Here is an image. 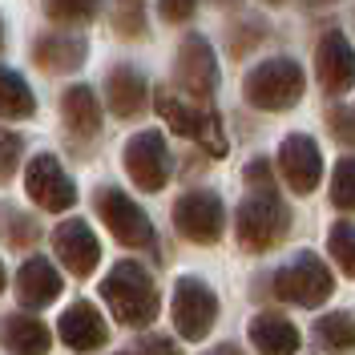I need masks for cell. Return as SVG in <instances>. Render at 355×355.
I'll return each instance as SVG.
<instances>
[{
    "label": "cell",
    "mask_w": 355,
    "mask_h": 355,
    "mask_svg": "<svg viewBox=\"0 0 355 355\" xmlns=\"http://www.w3.org/2000/svg\"><path fill=\"white\" fill-rule=\"evenodd\" d=\"M174 226L186 243L214 246L226 230V206L214 190H190L174 202Z\"/></svg>",
    "instance_id": "9c48e42d"
},
{
    "label": "cell",
    "mask_w": 355,
    "mask_h": 355,
    "mask_svg": "<svg viewBox=\"0 0 355 355\" xmlns=\"http://www.w3.org/2000/svg\"><path fill=\"white\" fill-rule=\"evenodd\" d=\"M270 287H275V295H279L283 303H295V307H323L335 291V275L319 254L303 250V254H295L287 266L275 270Z\"/></svg>",
    "instance_id": "5b68a950"
},
{
    "label": "cell",
    "mask_w": 355,
    "mask_h": 355,
    "mask_svg": "<svg viewBox=\"0 0 355 355\" xmlns=\"http://www.w3.org/2000/svg\"><path fill=\"white\" fill-rule=\"evenodd\" d=\"M206 355H243V352H239L234 343H218V347H210Z\"/></svg>",
    "instance_id": "e575fe53"
},
{
    "label": "cell",
    "mask_w": 355,
    "mask_h": 355,
    "mask_svg": "<svg viewBox=\"0 0 355 355\" xmlns=\"http://www.w3.org/2000/svg\"><path fill=\"white\" fill-rule=\"evenodd\" d=\"M154 105H157V113H162V121H166L178 137L198 141L210 157L226 154V133H222V121H218V113L214 110H206L202 101H186V97H178L174 89H157Z\"/></svg>",
    "instance_id": "277c9868"
},
{
    "label": "cell",
    "mask_w": 355,
    "mask_h": 355,
    "mask_svg": "<svg viewBox=\"0 0 355 355\" xmlns=\"http://www.w3.org/2000/svg\"><path fill=\"white\" fill-rule=\"evenodd\" d=\"M291 230V210L279 198V190H250L234 214V234L239 246L250 254H263L270 246H279Z\"/></svg>",
    "instance_id": "7a4b0ae2"
},
{
    "label": "cell",
    "mask_w": 355,
    "mask_h": 355,
    "mask_svg": "<svg viewBox=\"0 0 355 355\" xmlns=\"http://www.w3.org/2000/svg\"><path fill=\"white\" fill-rule=\"evenodd\" d=\"M250 343L259 355H295L299 352V327L291 323L287 315H275V311H259L250 319Z\"/></svg>",
    "instance_id": "ac0fdd59"
},
{
    "label": "cell",
    "mask_w": 355,
    "mask_h": 355,
    "mask_svg": "<svg viewBox=\"0 0 355 355\" xmlns=\"http://www.w3.org/2000/svg\"><path fill=\"white\" fill-rule=\"evenodd\" d=\"M85 41L73 33H44L33 41V61L44 73H73V69L85 65Z\"/></svg>",
    "instance_id": "d6986e66"
},
{
    "label": "cell",
    "mask_w": 355,
    "mask_h": 355,
    "mask_svg": "<svg viewBox=\"0 0 355 355\" xmlns=\"http://www.w3.org/2000/svg\"><path fill=\"white\" fill-rule=\"evenodd\" d=\"M263 37H266L263 21H246V24H239V28L230 33V49H234V53L243 57L246 49H250V44H254V41H263Z\"/></svg>",
    "instance_id": "1f68e13d"
},
{
    "label": "cell",
    "mask_w": 355,
    "mask_h": 355,
    "mask_svg": "<svg viewBox=\"0 0 355 355\" xmlns=\"http://www.w3.org/2000/svg\"><path fill=\"white\" fill-rule=\"evenodd\" d=\"M174 85L190 97V101H206L218 89V57L206 37L190 33L178 44V61H174Z\"/></svg>",
    "instance_id": "30bf717a"
},
{
    "label": "cell",
    "mask_w": 355,
    "mask_h": 355,
    "mask_svg": "<svg viewBox=\"0 0 355 355\" xmlns=\"http://www.w3.org/2000/svg\"><path fill=\"white\" fill-rule=\"evenodd\" d=\"M61 287H65L61 283V270L49 263V259H41V254L24 259L21 270H17V299H21V307L28 315H37L49 303H57L61 299Z\"/></svg>",
    "instance_id": "2e32d148"
},
{
    "label": "cell",
    "mask_w": 355,
    "mask_h": 355,
    "mask_svg": "<svg viewBox=\"0 0 355 355\" xmlns=\"http://www.w3.org/2000/svg\"><path fill=\"white\" fill-rule=\"evenodd\" d=\"M121 166H125V174L133 178L137 190L157 194V190L170 182L174 157H170V146H166L162 133L157 130H141V133H133L130 141H125V150H121Z\"/></svg>",
    "instance_id": "ba28073f"
},
{
    "label": "cell",
    "mask_w": 355,
    "mask_h": 355,
    "mask_svg": "<svg viewBox=\"0 0 355 355\" xmlns=\"http://www.w3.org/2000/svg\"><path fill=\"white\" fill-rule=\"evenodd\" d=\"M0 49H4V24H0Z\"/></svg>",
    "instance_id": "f35d334b"
},
{
    "label": "cell",
    "mask_w": 355,
    "mask_h": 355,
    "mask_svg": "<svg viewBox=\"0 0 355 355\" xmlns=\"http://www.w3.org/2000/svg\"><path fill=\"white\" fill-rule=\"evenodd\" d=\"M57 335H61V343H65L69 352L89 355V352H101L110 343V323L101 319V311L93 307L89 299H77L57 319Z\"/></svg>",
    "instance_id": "5bb4252c"
},
{
    "label": "cell",
    "mask_w": 355,
    "mask_h": 355,
    "mask_svg": "<svg viewBox=\"0 0 355 355\" xmlns=\"http://www.w3.org/2000/svg\"><path fill=\"white\" fill-rule=\"evenodd\" d=\"M279 170H283V178H287V186L295 194H311L319 186V178H323V154H319L315 137H307V133L283 137V146H279Z\"/></svg>",
    "instance_id": "9a60e30c"
},
{
    "label": "cell",
    "mask_w": 355,
    "mask_h": 355,
    "mask_svg": "<svg viewBox=\"0 0 355 355\" xmlns=\"http://www.w3.org/2000/svg\"><path fill=\"white\" fill-rule=\"evenodd\" d=\"M246 186L250 190H275V174H270V162L266 157H254L250 166H246Z\"/></svg>",
    "instance_id": "d6a6232c"
},
{
    "label": "cell",
    "mask_w": 355,
    "mask_h": 355,
    "mask_svg": "<svg viewBox=\"0 0 355 355\" xmlns=\"http://www.w3.org/2000/svg\"><path fill=\"white\" fill-rule=\"evenodd\" d=\"M214 4H239V0H214Z\"/></svg>",
    "instance_id": "74e56055"
},
{
    "label": "cell",
    "mask_w": 355,
    "mask_h": 355,
    "mask_svg": "<svg viewBox=\"0 0 355 355\" xmlns=\"http://www.w3.org/2000/svg\"><path fill=\"white\" fill-rule=\"evenodd\" d=\"M4 283H8V275H4V263H0V291H4Z\"/></svg>",
    "instance_id": "d590c367"
},
{
    "label": "cell",
    "mask_w": 355,
    "mask_h": 355,
    "mask_svg": "<svg viewBox=\"0 0 355 355\" xmlns=\"http://www.w3.org/2000/svg\"><path fill=\"white\" fill-rule=\"evenodd\" d=\"M121 355H130V352H121Z\"/></svg>",
    "instance_id": "60d3db41"
},
{
    "label": "cell",
    "mask_w": 355,
    "mask_h": 355,
    "mask_svg": "<svg viewBox=\"0 0 355 355\" xmlns=\"http://www.w3.org/2000/svg\"><path fill=\"white\" fill-rule=\"evenodd\" d=\"M137 355H182V352H178V343L170 335H141Z\"/></svg>",
    "instance_id": "836d02e7"
},
{
    "label": "cell",
    "mask_w": 355,
    "mask_h": 355,
    "mask_svg": "<svg viewBox=\"0 0 355 355\" xmlns=\"http://www.w3.org/2000/svg\"><path fill=\"white\" fill-rule=\"evenodd\" d=\"M24 190L49 214H65L77 206V182L65 174V166L53 154H33L28 170H24Z\"/></svg>",
    "instance_id": "8fae6325"
},
{
    "label": "cell",
    "mask_w": 355,
    "mask_h": 355,
    "mask_svg": "<svg viewBox=\"0 0 355 355\" xmlns=\"http://www.w3.org/2000/svg\"><path fill=\"white\" fill-rule=\"evenodd\" d=\"M303 89H307V73H303L299 61H291V57H270V61H263V65H254L246 73L243 97L263 113H283V110H291V105H299Z\"/></svg>",
    "instance_id": "3957f363"
},
{
    "label": "cell",
    "mask_w": 355,
    "mask_h": 355,
    "mask_svg": "<svg viewBox=\"0 0 355 355\" xmlns=\"http://www.w3.org/2000/svg\"><path fill=\"white\" fill-rule=\"evenodd\" d=\"M315 73H319L323 93H331V97H343L355 85V49L339 28L319 37V44H315Z\"/></svg>",
    "instance_id": "4fadbf2b"
},
{
    "label": "cell",
    "mask_w": 355,
    "mask_h": 355,
    "mask_svg": "<svg viewBox=\"0 0 355 355\" xmlns=\"http://www.w3.org/2000/svg\"><path fill=\"white\" fill-rule=\"evenodd\" d=\"M170 315H174V331L186 343H202L206 335L214 331V323H218V295H214V287L206 279L182 275L174 283Z\"/></svg>",
    "instance_id": "8992f818"
},
{
    "label": "cell",
    "mask_w": 355,
    "mask_h": 355,
    "mask_svg": "<svg viewBox=\"0 0 355 355\" xmlns=\"http://www.w3.org/2000/svg\"><path fill=\"white\" fill-rule=\"evenodd\" d=\"M101 0H44V17L57 24H85L97 17Z\"/></svg>",
    "instance_id": "4316f807"
},
{
    "label": "cell",
    "mask_w": 355,
    "mask_h": 355,
    "mask_svg": "<svg viewBox=\"0 0 355 355\" xmlns=\"http://www.w3.org/2000/svg\"><path fill=\"white\" fill-rule=\"evenodd\" d=\"M101 299L110 303L113 319L125 323V327H146L157 319V307H162V295H157L150 270L133 259H121L110 275L101 279Z\"/></svg>",
    "instance_id": "6da1fadb"
},
{
    "label": "cell",
    "mask_w": 355,
    "mask_h": 355,
    "mask_svg": "<svg viewBox=\"0 0 355 355\" xmlns=\"http://www.w3.org/2000/svg\"><path fill=\"white\" fill-rule=\"evenodd\" d=\"M105 101L117 117H137L150 101V85L133 65H113L105 77Z\"/></svg>",
    "instance_id": "ffe728a7"
},
{
    "label": "cell",
    "mask_w": 355,
    "mask_h": 355,
    "mask_svg": "<svg viewBox=\"0 0 355 355\" xmlns=\"http://www.w3.org/2000/svg\"><path fill=\"white\" fill-rule=\"evenodd\" d=\"M0 347L8 355H49L53 347V335L37 315L28 311H12L0 319Z\"/></svg>",
    "instance_id": "e0dca14e"
},
{
    "label": "cell",
    "mask_w": 355,
    "mask_h": 355,
    "mask_svg": "<svg viewBox=\"0 0 355 355\" xmlns=\"http://www.w3.org/2000/svg\"><path fill=\"white\" fill-rule=\"evenodd\" d=\"M331 206L355 214V157H339L331 174Z\"/></svg>",
    "instance_id": "83f0119b"
},
{
    "label": "cell",
    "mask_w": 355,
    "mask_h": 355,
    "mask_svg": "<svg viewBox=\"0 0 355 355\" xmlns=\"http://www.w3.org/2000/svg\"><path fill=\"white\" fill-rule=\"evenodd\" d=\"M93 206H97V218L110 226V234L121 246L130 250H141V246H154V226H150V214L137 206V202L117 190V186H101L93 194Z\"/></svg>",
    "instance_id": "52a82bcc"
},
{
    "label": "cell",
    "mask_w": 355,
    "mask_h": 355,
    "mask_svg": "<svg viewBox=\"0 0 355 355\" xmlns=\"http://www.w3.org/2000/svg\"><path fill=\"white\" fill-rule=\"evenodd\" d=\"M157 12H162V21H170V24H186L198 12V0H157Z\"/></svg>",
    "instance_id": "4dcf8cb0"
},
{
    "label": "cell",
    "mask_w": 355,
    "mask_h": 355,
    "mask_svg": "<svg viewBox=\"0 0 355 355\" xmlns=\"http://www.w3.org/2000/svg\"><path fill=\"white\" fill-rule=\"evenodd\" d=\"M315 343L323 352H352L355 347V319L347 311H331L323 319H315Z\"/></svg>",
    "instance_id": "603a6c76"
},
{
    "label": "cell",
    "mask_w": 355,
    "mask_h": 355,
    "mask_svg": "<svg viewBox=\"0 0 355 355\" xmlns=\"http://www.w3.org/2000/svg\"><path fill=\"white\" fill-rule=\"evenodd\" d=\"M21 154H24V141H21V137H17L12 130H0V186L17 174Z\"/></svg>",
    "instance_id": "f1b7e54d"
},
{
    "label": "cell",
    "mask_w": 355,
    "mask_h": 355,
    "mask_svg": "<svg viewBox=\"0 0 355 355\" xmlns=\"http://www.w3.org/2000/svg\"><path fill=\"white\" fill-rule=\"evenodd\" d=\"M53 254L61 259L69 275L89 279L101 263V243H97V234L85 218H65L53 226Z\"/></svg>",
    "instance_id": "7c38bea8"
},
{
    "label": "cell",
    "mask_w": 355,
    "mask_h": 355,
    "mask_svg": "<svg viewBox=\"0 0 355 355\" xmlns=\"http://www.w3.org/2000/svg\"><path fill=\"white\" fill-rule=\"evenodd\" d=\"M61 117H65L69 133L77 137H97L101 133V101L89 85H69L61 93Z\"/></svg>",
    "instance_id": "44dd1931"
},
{
    "label": "cell",
    "mask_w": 355,
    "mask_h": 355,
    "mask_svg": "<svg viewBox=\"0 0 355 355\" xmlns=\"http://www.w3.org/2000/svg\"><path fill=\"white\" fill-rule=\"evenodd\" d=\"M307 4H315V8H323V4H335V0H307Z\"/></svg>",
    "instance_id": "8d00e7d4"
},
{
    "label": "cell",
    "mask_w": 355,
    "mask_h": 355,
    "mask_svg": "<svg viewBox=\"0 0 355 355\" xmlns=\"http://www.w3.org/2000/svg\"><path fill=\"white\" fill-rule=\"evenodd\" d=\"M327 250H331L335 266L355 279V222H335L327 230Z\"/></svg>",
    "instance_id": "d4e9b609"
},
{
    "label": "cell",
    "mask_w": 355,
    "mask_h": 355,
    "mask_svg": "<svg viewBox=\"0 0 355 355\" xmlns=\"http://www.w3.org/2000/svg\"><path fill=\"white\" fill-rule=\"evenodd\" d=\"M37 113V97L24 81L21 73L0 65V117L4 121H21V117H33Z\"/></svg>",
    "instance_id": "7402d4cb"
},
{
    "label": "cell",
    "mask_w": 355,
    "mask_h": 355,
    "mask_svg": "<svg viewBox=\"0 0 355 355\" xmlns=\"http://www.w3.org/2000/svg\"><path fill=\"white\" fill-rule=\"evenodd\" d=\"M113 33L117 37H146V0H113Z\"/></svg>",
    "instance_id": "484cf974"
},
{
    "label": "cell",
    "mask_w": 355,
    "mask_h": 355,
    "mask_svg": "<svg viewBox=\"0 0 355 355\" xmlns=\"http://www.w3.org/2000/svg\"><path fill=\"white\" fill-rule=\"evenodd\" d=\"M327 130H331L343 146H355V110L331 105V110H327Z\"/></svg>",
    "instance_id": "f546056e"
},
{
    "label": "cell",
    "mask_w": 355,
    "mask_h": 355,
    "mask_svg": "<svg viewBox=\"0 0 355 355\" xmlns=\"http://www.w3.org/2000/svg\"><path fill=\"white\" fill-rule=\"evenodd\" d=\"M266 4H283V0H266Z\"/></svg>",
    "instance_id": "ab89813d"
},
{
    "label": "cell",
    "mask_w": 355,
    "mask_h": 355,
    "mask_svg": "<svg viewBox=\"0 0 355 355\" xmlns=\"http://www.w3.org/2000/svg\"><path fill=\"white\" fill-rule=\"evenodd\" d=\"M0 239L8 246H17V250H28V246H37V239H41V226H37L33 214H24V210L4 202L0 206Z\"/></svg>",
    "instance_id": "cb8c5ba5"
}]
</instances>
